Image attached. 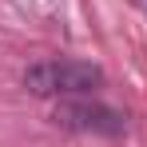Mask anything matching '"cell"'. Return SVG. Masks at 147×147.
Segmentation results:
<instances>
[{
	"label": "cell",
	"mask_w": 147,
	"mask_h": 147,
	"mask_svg": "<svg viewBox=\"0 0 147 147\" xmlns=\"http://www.w3.org/2000/svg\"><path fill=\"white\" fill-rule=\"evenodd\" d=\"M99 84H103V72L96 64H84V60H40V64L24 68V88L40 99L92 96Z\"/></svg>",
	"instance_id": "cell-1"
},
{
	"label": "cell",
	"mask_w": 147,
	"mask_h": 147,
	"mask_svg": "<svg viewBox=\"0 0 147 147\" xmlns=\"http://www.w3.org/2000/svg\"><path fill=\"white\" fill-rule=\"evenodd\" d=\"M52 119L68 131H84V135H123L127 131V115L107 107V103H96L88 96H72L56 103V115Z\"/></svg>",
	"instance_id": "cell-2"
},
{
	"label": "cell",
	"mask_w": 147,
	"mask_h": 147,
	"mask_svg": "<svg viewBox=\"0 0 147 147\" xmlns=\"http://www.w3.org/2000/svg\"><path fill=\"white\" fill-rule=\"evenodd\" d=\"M131 4H135V8H143V12H147V0H131Z\"/></svg>",
	"instance_id": "cell-3"
}]
</instances>
